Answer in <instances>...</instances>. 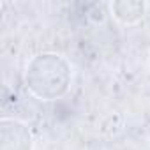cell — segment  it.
<instances>
[{
    "label": "cell",
    "mask_w": 150,
    "mask_h": 150,
    "mask_svg": "<svg viewBox=\"0 0 150 150\" xmlns=\"http://www.w3.org/2000/svg\"><path fill=\"white\" fill-rule=\"evenodd\" d=\"M72 80L69 62L57 53L35 55L25 69L27 88L42 101H53L67 94Z\"/></svg>",
    "instance_id": "cell-1"
},
{
    "label": "cell",
    "mask_w": 150,
    "mask_h": 150,
    "mask_svg": "<svg viewBox=\"0 0 150 150\" xmlns=\"http://www.w3.org/2000/svg\"><path fill=\"white\" fill-rule=\"evenodd\" d=\"M34 138L27 124L16 118L0 120V150H32Z\"/></svg>",
    "instance_id": "cell-2"
},
{
    "label": "cell",
    "mask_w": 150,
    "mask_h": 150,
    "mask_svg": "<svg viewBox=\"0 0 150 150\" xmlns=\"http://www.w3.org/2000/svg\"><path fill=\"white\" fill-rule=\"evenodd\" d=\"M143 11H145V4H141V2H117V4H113L115 18L127 23V25L141 20Z\"/></svg>",
    "instance_id": "cell-3"
}]
</instances>
